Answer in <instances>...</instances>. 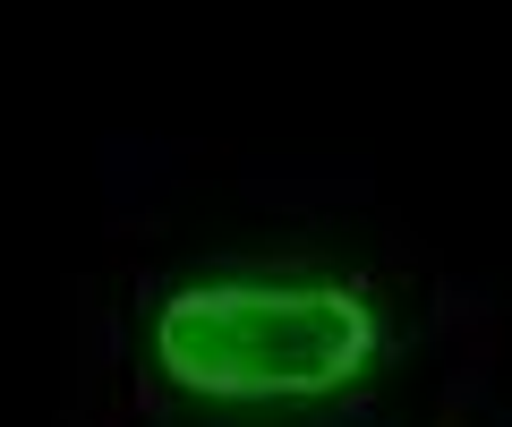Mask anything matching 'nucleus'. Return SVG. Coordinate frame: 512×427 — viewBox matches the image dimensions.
<instances>
[{
    "mask_svg": "<svg viewBox=\"0 0 512 427\" xmlns=\"http://www.w3.org/2000/svg\"><path fill=\"white\" fill-rule=\"evenodd\" d=\"M376 351V316L333 282H205L154 316V359L214 402H316Z\"/></svg>",
    "mask_w": 512,
    "mask_h": 427,
    "instance_id": "1",
    "label": "nucleus"
}]
</instances>
